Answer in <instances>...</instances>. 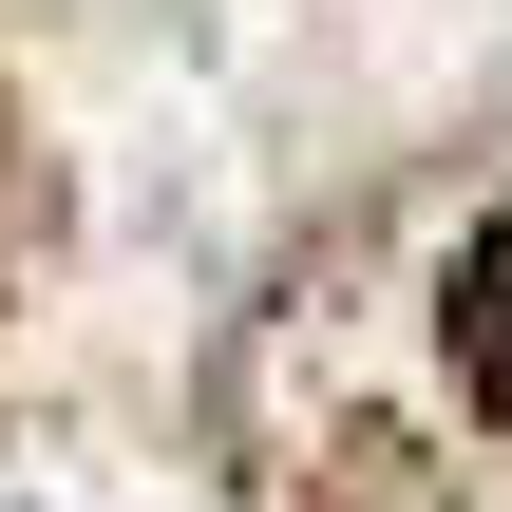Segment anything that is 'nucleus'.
I'll list each match as a JSON object with an SVG mask.
<instances>
[{"mask_svg": "<svg viewBox=\"0 0 512 512\" xmlns=\"http://www.w3.org/2000/svg\"><path fill=\"white\" fill-rule=\"evenodd\" d=\"M456 380H475V399L512 418V228L475 247V285H456Z\"/></svg>", "mask_w": 512, "mask_h": 512, "instance_id": "nucleus-1", "label": "nucleus"}]
</instances>
